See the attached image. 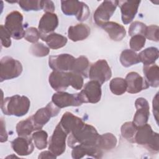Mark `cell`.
I'll list each match as a JSON object with an SVG mask.
<instances>
[{
    "label": "cell",
    "instance_id": "2e32d148",
    "mask_svg": "<svg viewBox=\"0 0 159 159\" xmlns=\"http://www.w3.org/2000/svg\"><path fill=\"white\" fill-rule=\"evenodd\" d=\"M102 152L96 144H78L73 147L71 157L75 159H80L85 156L95 158H100L102 156Z\"/></svg>",
    "mask_w": 159,
    "mask_h": 159
},
{
    "label": "cell",
    "instance_id": "44dd1931",
    "mask_svg": "<svg viewBox=\"0 0 159 159\" xmlns=\"http://www.w3.org/2000/svg\"><path fill=\"white\" fill-rule=\"evenodd\" d=\"M59 124L63 130L70 134L71 132L83 125L84 122L82 119L70 112H66L62 116Z\"/></svg>",
    "mask_w": 159,
    "mask_h": 159
},
{
    "label": "cell",
    "instance_id": "d6986e66",
    "mask_svg": "<svg viewBox=\"0 0 159 159\" xmlns=\"http://www.w3.org/2000/svg\"><path fill=\"white\" fill-rule=\"evenodd\" d=\"M11 147L13 150L20 156H27L31 154L34 148L32 138L30 136H19L12 140Z\"/></svg>",
    "mask_w": 159,
    "mask_h": 159
},
{
    "label": "cell",
    "instance_id": "3957f363",
    "mask_svg": "<svg viewBox=\"0 0 159 159\" xmlns=\"http://www.w3.org/2000/svg\"><path fill=\"white\" fill-rule=\"evenodd\" d=\"M69 135L67 144L71 148L78 144H96L99 135L94 127L85 123Z\"/></svg>",
    "mask_w": 159,
    "mask_h": 159
},
{
    "label": "cell",
    "instance_id": "f35d334b",
    "mask_svg": "<svg viewBox=\"0 0 159 159\" xmlns=\"http://www.w3.org/2000/svg\"><path fill=\"white\" fill-rule=\"evenodd\" d=\"M145 37L147 39L158 42V26L156 25H151L147 26L145 33Z\"/></svg>",
    "mask_w": 159,
    "mask_h": 159
},
{
    "label": "cell",
    "instance_id": "d590c367",
    "mask_svg": "<svg viewBox=\"0 0 159 159\" xmlns=\"http://www.w3.org/2000/svg\"><path fill=\"white\" fill-rule=\"evenodd\" d=\"M147 27V26L143 22L135 21L131 24L129 28V34L131 37L135 35H142L144 36Z\"/></svg>",
    "mask_w": 159,
    "mask_h": 159
},
{
    "label": "cell",
    "instance_id": "5b68a950",
    "mask_svg": "<svg viewBox=\"0 0 159 159\" xmlns=\"http://www.w3.org/2000/svg\"><path fill=\"white\" fill-rule=\"evenodd\" d=\"M22 70V65L19 60L9 56L2 57L0 62V81L18 77Z\"/></svg>",
    "mask_w": 159,
    "mask_h": 159
},
{
    "label": "cell",
    "instance_id": "52a82bcc",
    "mask_svg": "<svg viewBox=\"0 0 159 159\" xmlns=\"http://www.w3.org/2000/svg\"><path fill=\"white\" fill-rule=\"evenodd\" d=\"M22 22L23 16L19 11H14L7 15L4 26L13 39L19 40L24 37L25 30Z\"/></svg>",
    "mask_w": 159,
    "mask_h": 159
},
{
    "label": "cell",
    "instance_id": "7bdbcfd3",
    "mask_svg": "<svg viewBox=\"0 0 159 159\" xmlns=\"http://www.w3.org/2000/svg\"><path fill=\"white\" fill-rule=\"evenodd\" d=\"M158 93H157L155 96L153 98V115H154L157 122H158Z\"/></svg>",
    "mask_w": 159,
    "mask_h": 159
},
{
    "label": "cell",
    "instance_id": "836d02e7",
    "mask_svg": "<svg viewBox=\"0 0 159 159\" xmlns=\"http://www.w3.org/2000/svg\"><path fill=\"white\" fill-rule=\"evenodd\" d=\"M19 6L25 11H39L43 9V1L21 0L18 1Z\"/></svg>",
    "mask_w": 159,
    "mask_h": 159
},
{
    "label": "cell",
    "instance_id": "9a60e30c",
    "mask_svg": "<svg viewBox=\"0 0 159 159\" xmlns=\"http://www.w3.org/2000/svg\"><path fill=\"white\" fill-rule=\"evenodd\" d=\"M136 112L132 122L139 127L146 124L150 116V107L148 101L143 98H139L135 101Z\"/></svg>",
    "mask_w": 159,
    "mask_h": 159
},
{
    "label": "cell",
    "instance_id": "4316f807",
    "mask_svg": "<svg viewBox=\"0 0 159 159\" xmlns=\"http://www.w3.org/2000/svg\"><path fill=\"white\" fill-rule=\"evenodd\" d=\"M117 142V140L114 135L112 133H106L99 135L96 144L102 152H107L114 148Z\"/></svg>",
    "mask_w": 159,
    "mask_h": 159
},
{
    "label": "cell",
    "instance_id": "d4e9b609",
    "mask_svg": "<svg viewBox=\"0 0 159 159\" xmlns=\"http://www.w3.org/2000/svg\"><path fill=\"white\" fill-rule=\"evenodd\" d=\"M40 39L47 43L50 48L55 50L63 47L67 43V39L65 36L55 32L41 35Z\"/></svg>",
    "mask_w": 159,
    "mask_h": 159
},
{
    "label": "cell",
    "instance_id": "83f0119b",
    "mask_svg": "<svg viewBox=\"0 0 159 159\" xmlns=\"http://www.w3.org/2000/svg\"><path fill=\"white\" fill-rule=\"evenodd\" d=\"M90 68V63L85 56H80L75 58L71 71L80 75L83 77L88 78Z\"/></svg>",
    "mask_w": 159,
    "mask_h": 159
},
{
    "label": "cell",
    "instance_id": "ffe728a7",
    "mask_svg": "<svg viewBox=\"0 0 159 159\" xmlns=\"http://www.w3.org/2000/svg\"><path fill=\"white\" fill-rule=\"evenodd\" d=\"M58 25V18L55 13H45L39 23V30L41 35L52 33Z\"/></svg>",
    "mask_w": 159,
    "mask_h": 159
},
{
    "label": "cell",
    "instance_id": "8992f818",
    "mask_svg": "<svg viewBox=\"0 0 159 159\" xmlns=\"http://www.w3.org/2000/svg\"><path fill=\"white\" fill-rule=\"evenodd\" d=\"M61 8L64 14L75 16L77 20L80 22L86 20L90 14L89 7L81 1H61Z\"/></svg>",
    "mask_w": 159,
    "mask_h": 159
},
{
    "label": "cell",
    "instance_id": "8d00e7d4",
    "mask_svg": "<svg viewBox=\"0 0 159 159\" xmlns=\"http://www.w3.org/2000/svg\"><path fill=\"white\" fill-rule=\"evenodd\" d=\"M146 38L142 35H135L132 37L130 40V47L134 52L140 50L145 45Z\"/></svg>",
    "mask_w": 159,
    "mask_h": 159
},
{
    "label": "cell",
    "instance_id": "d6a6232c",
    "mask_svg": "<svg viewBox=\"0 0 159 159\" xmlns=\"http://www.w3.org/2000/svg\"><path fill=\"white\" fill-rule=\"evenodd\" d=\"M32 138L35 147L39 150H42L47 147L48 144V134L46 131L43 130H37L32 134Z\"/></svg>",
    "mask_w": 159,
    "mask_h": 159
},
{
    "label": "cell",
    "instance_id": "74e56055",
    "mask_svg": "<svg viewBox=\"0 0 159 159\" xmlns=\"http://www.w3.org/2000/svg\"><path fill=\"white\" fill-rule=\"evenodd\" d=\"M40 35L41 34L39 29L35 27H31L25 30L24 38L28 42L35 43L38 42L39 39H40Z\"/></svg>",
    "mask_w": 159,
    "mask_h": 159
},
{
    "label": "cell",
    "instance_id": "7c38bea8",
    "mask_svg": "<svg viewBox=\"0 0 159 159\" xmlns=\"http://www.w3.org/2000/svg\"><path fill=\"white\" fill-rule=\"evenodd\" d=\"M60 111V108L55 105L53 102H50L45 107L39 109L33 116L32 118L34 123L40 129L50 120L51 117L56 116Z\"/></svg>",
    "mask_w": 159,
    "mask_h": 159
},
{
    "label": "cell",
    "instance_id": "e575fe53",
    "mask_svg": "<svg viewBox=\"0 0 159 159\" xmlns=\"http://www.w3.org/2000/svg\"><path fill=\"white\" fill-rule=\"evenodd\" d=\"M30 51L31 53L35 57H43L48 55L50 49L42 43L37 42L31 45Z\"/></svg>",
    "mask_w": 159,
    "mask_h": 159
},
{
    "label": "cell",
    "instance_id": "1f68e13d",
    "mask_svg": "<svg viewBox=\"0 0 159 159\" xmlns=\"http://www.w3.org/2000/svg\"><path fill=\"white\" fill-rule=\"evenodd\" d=\"M109 88L114 94L122 95L127 91L126 81L122 78H114L110 81Z\"/></svg>",
    "mask_w": 159,
    "mask_h": 159
},
{
    "label": "cell",
    "instance_id": "7a4b0ae2",
    "mask_svg": "<svg viewBox=\"0 0 159 159\" xmlns=\"http://www.w3.org/2000/svg\"><path fill=\"white\" fill-rule=\"evenodd\" d=\"M30 106V102L27 97L16 94L2 100L1 108L5 115L21 117L28 112Z\"/></svg>",
    "mask_w": 159,
    "mask_h": 159
},
{
    "label": "cell",
    "instance_id": "277c9868",
    "mask_svg": "<svg viewBox=\"0 0 159 159\" xmlns=\"http://www.w3.org/2000/svg\"><path fill=\"white\" fill-rule=\"evenodd\" d=\"M158 134L153 131L151 126L147 123L138 127L134 142L145 147L152 153H157L159 151Z\"/></svg>",
    "mask_w": 159,
    "mask_h": 159
},
{
    "label": "cell",
    "instance_id": "f1b7e54d",
    "mask_svg": "<svg viewBox=\"0 0 159 159\" xmlns=\"http://www.w3.org/2000/svg\"><path fill=\"white\" fill-rule=\"evenodd\" d=\"M158 49L156 47H151L147 48L138 54L140 62L143 63V65L155 63L158 58Z\"/></svg>",
    "mask_w": 159,
    "mask_h": 159
},
{
    "label": "cell",
    "instance_id": "b9f144b4",
    "mask_svg": "<svg viewBox=\"0 0 159 159\" xmlns=\"http://www.w3.org/2000/svg\"><path fill=\"white\" fill-rule=\"evenodd\" d=\"M7 140V133L6 130V125L2 118L1 119V142Z\"/></svg>",
    "mask_w": 159,
    "mask_h": 159
},
{
    "label": "cell",
    "instance_id": "6da1fadb",
    "mask_svg": "<svg viewBox=\"0 0 159 159\" xmlns=\"http://www.w3.org/2000/svg\"><path fill=\"white\" fill-rule=\"evenodd\" d=\"M48 81L51 87L56 91H64L69 86L80 90L83 86V78L72 71H53L49 75Z\"/></svg>",
    "mask_w": 159,
    "mask_h": 159
},
{
    "label": "cell",
    "instance_id": "5bb4252c",
    "mask_svg": "<svg viewBox=\"0 0 159 159\" xmlns=\"http://www.w3.org/2000/svg\"><path fill=\"white\" fill-rule=\"evenodd\" d=\"M76 58L68 53L49 57L48 65L53 71H71Z\"/></svg>",
    "mask_w": 159,
    "mask_h": 159
},
{
    "label": "cell",
    "instance_id": "30bf717a",
    "mask_svg": "<svg viewBox=\"0 0 159 159\" xmlns=\"http://www.w3.org/2000/svg\"><path fill=\"white\" fill-rule=\"evenodd\" d=\"M118 6V1H104L98 6L94 13L93 18L96 24L102 27L113 15Z\"/></svg>",
    "mask_w": 159,
    "mask_h": 159
},
{
    "label": "cell",
    "instance_id": "ee69618b",
    "mask_svg": "<svg viewBox=\"0 0 159 159\" xmlns=\"http://www.w3.org/2000/svg\"><path fill=\"white\" fill-rule=\"evenodd\" d=\"M39 158H56L57 156L50 150L44 151L40 153L38 157Z\"/></svg>",
    "mask_w": 159,
    "mask_h": 159
},
{
    "label": "cell",
    "instance_id": "ab89813d",
    "mask_svg": "<svg viewBox=\"0 0 159 159\" xmlns=\"http://www.w3.org/2000/svg\"><path fill=\"white\" fill-rule=\"evenodd\" d=\"M11 35L4 25H1V41L2 46L8 48L11 45Z\"/></svg>",
    "mask_w": 159,
    "mask_h": 159
},
{
    "label": "cell",
    "instance_id": "4dcf8cb0",
    "mask_svg": "<svg viewBox=\"0 0 159 159\" xmlns=\"http://www.w3.org/2000/svg\"><path fill=\"white\" fill-rule=\"evenodd\" d=\"M138 127L132 122H126L121 127V135L124 139L130 143H135L134 137Z\"/></svg>",
    "mask_w": 159,
    "mask_h": 159
},
{
    "label": "cell",
    "instance_id": "ba28073f",
    "mask_svg": "<svg viewBox=\"0 0 159 159\" xmlns=\"http://www.w3.org/2000/svg\"><path fill=\"white\" fill-rule=\"evenodd\" d=\"M112 76V71L106 60H98L90 65L88 77L91 80L99 82L101 84L108 81Z\"/></svg>",
    "mask_w": 159,
    "mask_h": 159
},
{
    "label": "cell",
    "instance_id": "484cf974",
    "mask_svg": "<svg viewBox=\"0 0 159 159\" xmlns=\"http://www.w3.org/2000/svg\"><path fill=\"white\" fill-rule=\"evenodd\" d=\"M40 130L34 123L32 117L27 118L25 120L19 122L16 125V132L19 136L27 137L34 132Z\"/></svg>",
    "mask_w": 159,
    "mask_h": 159
},
{
    "label": "cell",
    "instance_id": "e0dca14e",
    "mask_svg": "<svg viewBox=\"0 0 159 159\" xmlns=\"http://www.w3.org/2000/svg\"><path fill=\"white\" fill-rule=\"evenodd\" d=\"M127 91L130 94H136L145 90L149 87V84L145 78L136 72H130L125 77Z\"/></svg>",
    "mask_w": 159,
    "mask_h": 159
},
{
    "label": "cell",
    "instance_id": "7402d4cb",
    "mask_svg": "<svg viewBox=\"0 0 159 159\" xmlns=\"http://www.w3.org/2000/svg\"><path fill=\"white\" fill-rule=\"evenodd\" d=\"M90 27L84 24H78L70 26L68 30V37L73 42L81 41L86 39L90 34Z\"/></svg>",
    "mask_w": 159,
    "mask_h": 159
},
{
    "label": "cell",
    "instance_id": "ac0fdd59",
    "mask_svg": "<svg viewBox=\"0 0 159 159\" xmlns=\"http://www.w3.org/2000/svg\"><path fill=\"white\" fill-rule=\"evenodd\" d=\"M140 2V1H118L122 14V21L124 24L130 23L134 19Z\"/></svg>",
    "mask_w": 159,
    "mask_h": 159
},
{
    "label": "cell",
    "instance_id": "603a6c76",
    "mask_svg": "<svg viewBox=\"0 0 159 159\" xmlns=\"http://www.w3.org/2000/svg\"><path fill=\"white\" fill-rule=\"evenodd\" d=\"M107 34L109 37L114 41L122 40L126 35L124 26L112 21H109L101 27Z\"/></svg>",
    "mask_w": 159,
    "mask_h": 159
},
{
    "label": "cell",
    "instance_id": "f546056e",
    "mask_svg": "<svg viewBox=\"0 0 159 159\" xmlns=\"http://www.w3.org/2000/svg\"><path fill=\"white\" fill-rule=\"evenodd\" d=\"M120 61L124 67H129L140 63L138 54L129 49H125L122 52L120 56Z\"/></svg>",
    "mask_w": 159,
    "mask_h": 159
},
{
    "label": "cell",
    "instance_id": "cb8c5ba5",
    "mask_svg": "<svg viewBox=\"0 0 159 159\" xmlns=\"http://www.w3.org/2000/svg\"><path fill=\"white\" fill-rule=\"evenodd\" d=\"M159 68L155 63L145 65L143 66V73L149 86L153 88L159 86Z\"/></svg>",
    "mask_w": 159,
    "mask_h": 159
},
{
    "label": "cell",
    "instance_id": "9c48e42d",
    "mask_svg": "<svg viewBox=\"0 0 159 159\" xmlns=\"http://www.w3.org/2000/svg\"><path fill=\"white\" fill-rule=\"evenodd\" d=\"M68 134L58 123L48 142V150L57 157L63 154L66 149V140Z\"/></svg>",
    "mask_w": 159,
    "mask_h": 159
},
{
    "label": "cell",
    "instance_id": "8fae6325",
    "mask_svg": "<svg viewBox=\"0 0 159 159\" xmlns=\"http://www.w3.org/2000/svg\"><path fill=\"white\" fill-rule=\"evenodd\" d=\"M79 94L83 103H97L101 98V84L96 81L91 80L85 84Z\"/></svg>",
    "mask_w": 159,
    "mask_h": 159
},
{
    "label": "cell",
    "instance_id": "4fadbf2b",
    "mask_svg": "<svg viewBox=\"0 0 159 159\" xmlns=\"http://www.w3.org/2000/svg\"><path fill=\"white\" fill-rule=\"evenodd\" d=\"M52 101L60 109L68 106H79L83 104L79 93L70 94L65 91L54 93Z\"/></svg>",
    "mask_w": 159,
    "mask_h": 159
},
{
    "label": "cell",
    "instance_id": "60d3db41",
    "mask_svg": "<svg viewBox=\"0 0 159 159\" xmlns=\"http://www.w3.org/2000/svg\"><path fill=\"white\" fill-rule=\"evenodd\" d=\"M43 9L45 13H53L55 7L52 1H43Z\"/></svg>",
    "mask_w": 159,
    "mask_h": 159
}]
</instances>
